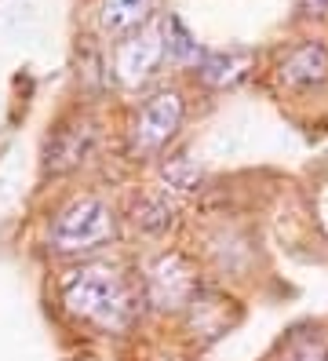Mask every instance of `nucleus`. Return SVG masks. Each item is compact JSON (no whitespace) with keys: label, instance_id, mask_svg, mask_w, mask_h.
<instances>
[{"label":"nucleus","instance_id":"nucleus-1","mask_svg":"<svg viewBox=\"0 0 328 361\" xmlns=\"http://www.w3.org/2000/svg\"><path fill=\"white\" fill-rule=\"evenodd\" d=\"M62 303L73 317H84L106 332H121L135 317V303L114 267H80L62 281Z\"/></svg>","mask_w":328,"mask_h":361},{"label":"nucleus","instance_id":"nucleus-2","mask_svg":"<svg viewBox=\"0 0 328 361\" xmlns=\"http://www.w3.org/2000/svg\"><path fill=\"white\" fill-rule=\"evenodd\" d=\"M114 233H117L114 204L95 197V194H84L55 216L48 241H51L55 252H62V256H84V252L106 248L114 241Z\"/></svg>","mask_w":328,"mask_h":361},{"label":"nucleus","instance_id":"nucleus-3","mask_svg":"<svg viewBox=\"0 0 328 361\" xmlns=\"http://www.w3.org/2000/svg\"><path fill=\"white\" fill-rule=\"evenodd\" d=\"M183 117H186V99L183 92L175 88H164L157 95H150L142 102V110L135 114V121H131V157H157L164 146L179 135L183 128Z\"/></svg>","mask_w":328,"mask_h":361},{"label":"nucleus","instance_id":"nucleus-4","mask_svg":"<svg viewBox=\"0 0 328 361\" xmlns=\"http://www.w3.org/2000/svg\"><path fill=\"white\" fill-rule=\"evenodd\" d=\"M146 300L157 310H183L197 300V270L183 252H164L146 270Z\"/></svg>","mask_w":328,"mask_h":361},{"label":"nucleus","instance_id":"nucleus-5","mask_svg":"<svg viewBox=\"0 0 328 361\" xmlns=\"http://www.w3.org/2000/svg\"><path fill=\"white\" fill-rule=\"evenodd\" d=\"M164 59H168V26H146L117 48V59H114L117 80L128 84V88H139L142 80L157 73Z\"/></svg>","mask_w":328,"mask_h":361},{"label":"nucleus","instance_id":"nucleus-6","mask_svg":"<svg viewBox=\"0 0 328 361\" xmlns=\"http://www.w3.org/2000/svg\"><path fill=\"white\" fill-rule=\"evenodd\" d=\"M328 80V44L324 40H303L277 62V84L292 95H306Z\"/></svg>","mask_w":328,"mask_h":361},{"label":"nucleus","instance_id":"nucleus-7","mask_svg":"<svg viewBox=\"0 0 328 361\" xmlns=\"http://www.w3.org/2000/svg\"><path fill=\"white\" fill-rule=\"evenodd\" d=\"M92 146H95V128L87 121L70 124V128H59L51 146H48V168L51 172H70V168L87 161Z\"/></svg>","mask_w":328,"mask_h":361},{"label":"nucleus","instance_id":"nucleus-8","mask_svg":"<svg viewBox=\"0 0 328 361\" xmlns=\"http://www.w3.org/2000/svg\"><path fill=\"white\" fill-rule=\"evenodd\" d=\"M197 70H201V77H205L208 84H215V88H233L237 80L248 77V70H252V51H245V48L212 51V55H205L201 62H197Z\"/></svg>","mask_w":328,"mask_h":361},{"label":"nucleus","instance_id":"nucleus-9","mask_svg":"<svg viewBox=\"0 0 328 361\" xmlns=\"http://www.w3.org/2000/svg\"><path fill=\"white\" fill-rule=\"evenodd\" d=\"M150 0H102V30L109 33H131L146 23Z\"/></svg>","mask_w":328,"mask_h":361},{"label":"nucleus","instance_id":"nucleus-10","mask_svg":"<svg viewBox=\"0 0 328 361\" xmlns=\"http://www.w3.org/2000/svg\"><path fill=\"white\" fill-rule=\"evenodd\" d=\"M135 219H139V226L150 230V233H164V230L175 223V194H168L164 186L153 190V194L135 208Z\"/></svg>","mask_w":328,"mask_h":361},{"label":"nucleus","instance_id":"nucleus-11","mask_svg":"<svg viewBox=\"0 0 328 361\" xmlns=\"http://www.w3.org/2000/svg\"><path fill=\"white\" fill-rule=\"evenodd\" d=\"M168 59L175 62H201V48H197V40L186 33V26L179 18H168Z\"/></svg>","mask_w":328,"mask_h":361},{"label":"nucleus","instance_id":"nucleus-12","mask_svg":"<svg viewBox=\"0 0 328 361\" xmlns=\"http://www.w3.org/2000/svg\"><path fill=\"white\" fill-rule=\"evenodd\" d=\"M317 223H321L324 238H328V183L321 186V194H317Z\"/></svg>","mask_w":328,"mask_h":361},{"label":"nucleus","instance_id":"nucleus-13","mask_svg":"<svg viewBox=\"0 0 328 361\" xmlns=\"http://www.w3.org/2000/svg\"><path fill=\"white\" fill-rule=\"evenodd\" d=\"M299 8L306 18H317V15H328V0H299Z\"/></svg>","mask_w":328,"mask_h":361}]
</instances>
